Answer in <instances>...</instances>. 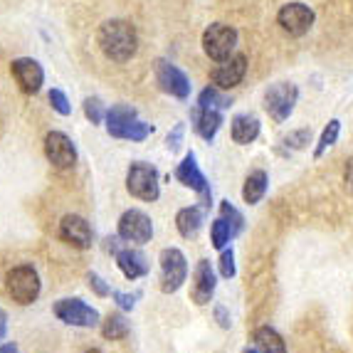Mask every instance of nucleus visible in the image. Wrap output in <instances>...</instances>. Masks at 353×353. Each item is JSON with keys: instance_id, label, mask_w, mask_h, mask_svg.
I'll return each mask as SVG.
<instances>
[{"instance_id": "nucleus-1", "label": "nucleus", "mask_w": 353, "mask_h": 353, "mask_svg": "<svg viewBox=\"0 0 353 353\" xmlns=\"http://www.w3.org/2000/svg\"><path fill=\"white\" fill-rule=\"evenodd\" d=\"M97 42H99L101 52L114 62H129L139 50L136 30L126 20H106L97 32Z\"/></svg>"}, {"instance_id": "nucleus-2", "label": "nucleus", "mask_w": 353, "mask_h": 353, "mask_svg": "<svg viewBox=\"0 0 353 353\" xmlns=\"http://www.w3.org/2000/svg\"><path fill=\"white\" fill-rule=\"evenodd\" d=\"M6 292L15 304L28 306L37 301L42 292L40 274L32 265H18L6 274Z\"/></svg>"}, {"instance_id": "nucleus-3", "label": "nucleus", "mask_w": 353, "mask_h": 353, "mask_svg": "<svg viewBox=\"0 0 353 353\" xmlns=\"http://www.w3.org/2000/svg\"><path fill=\"white\" fill-rule=\"evenodd\" d=\"M126 188L134 198L143 203H156L161 195V183H159V171L153 168L151 163H143V161H136L129 165V173H126Z\"/></svg>"}, {"instance_id": "nucleus-4", "label": "nucleus", "mask_w": 353, "mask_h": 353, "mask_svg": "<svg viewBox=\"0 0 353 353\" xmlns=\"http://www.w3.org/2000/svg\"><path fill=\"white\" fill-rule=\"evenodd\" d=\"M52 312L67 326H79V329H97V326H101L99 312H97L94 306H89L87 301L77 299V296L54 301Z\"/></svg>"}, {"instance_id": "nucleus-5", "label": "nucleus", "mask_w": 353, "mask_h": 353, "mask_svg": "<svg viewBox=\"0 0 353 353\" xmlns=\"http://www.w3.org/2000/svg\"><path fill=\"white\" fill-rule=\"evenodd\" d=\"M161 262V292L176 294L188 279V259L178 248H165L159 254Z\"/></svg>"}, {"instance_id": "nucleus-6", "label": "nucleus", "mask_w": 353, "mask_h": 353, "mask_svg": "<svg viewBox=\"0 0 353 353\" xmlns=\"http://www.w3.org/2000/svg\"><path fill=\"white\" fill-rule=\"evenodd\" d=\"M299 101V87L292 82H277L265 92V112L272 117V121L284 124Z\"/></svg>"}, {"instance_id": "nucleus-7", "label": "nucleus", "mask_w": 353, "mask_h": 353, "mask_svg": "<svg viewBox=\"0 0 353 353\" xmlns=\"http://www.w3.org/2000/svg\"><path fill=\"white\" fill-rule=\"evenodd\" d=\"M237 48V30L230 28L225 23H212L210 28L203 32V50L210 59L223 62V59L232 57Z\"/></svg>"}, {"instance_id": "nucleus-8", "label": "nucleus", "mask_w": 353, "mask_h": 353, "mask_svg": "<svg viewBox=\"0 0 353 353\" xmlns=\"http://www.w3.org/2000/svg\"><path fill=\"white\" fill-rule=\"evenodd\" d=\"M176 178L178 183H183L185 188L195 190L198 198H201V205L205 210H210V201H212V193H210V183H208L205 173L201 171V165H198V159H195V153H185V159L178 163L176 168Z\"/></svg>"}, {"instance_id": "nucleus-9", "label": "nucleus", "mask_w": 353, "mask_h": 353, "mask_svg": "<svg viewBox=\"0 0 353 353\" xmlns=\"http://www.w3.org/2000/svg\"><path fill=\"white\" fill-rule=\"evenodd\" d=\"M119 237L124 242H134V245H146L153 237V223L143 210H126L121 218H119V228H117Z\"/></svg>"}, {"instance_id": "nucleus-10", "label": "nucleus", "mask_w": 353, "mask_h": 353, "mask_svg": "<svg viewBox=\"0 0 353 353\" xmlns=\"http://www.w3.org/2000/svg\"><path fill=\"white\" fill-rule=\"evenodd\" d=\"M314 20H316V15H314V10L306 6V3H287V6H282V10L277 12L279 28L292 37L306 35V32L312 30Z\"/></svg>"}, {"instance_id": "nucleus-11", "label": "nucleus", "mask_w": 353, "mask_h": 353, "mask_svg": "<svg viewBox=\"0 0 353 353\" xmlns=\"http://www.w3.org/2000/svg\"><path fill=\"white\" fill-rule=\"evenodd\" d=\"M156 82L163 89L165 94L176 97V99H188L190 97V79L178 70L176 65H171L168 59H156Z\"/></svg>"}, {"instance_id": "nucleus-12", "label": "nucleus", "mask_w": 353, "mask_h": 353, "mask_svg": "<svg viewBox=\"0 0 353 353\" xmlns=\"http://www.w3.org/2000/svg\"><path fill=\"white\" fill-rule=\"evenodd\" d=\"M45 156L48 161L59 168V171H67L77 163V148L72 143V139L62 131H50L45 136Z\"/></svg>"}, {"instance_id": "nucleus-13", "label": "nucleus", "mask_w": 353, "mask_h": 353, "mask_svg": "<svg viewBox=\"0 0 353 353\" xmlns=\"http://www.w3.org/2000/svg\"><path fill=\"white\" fill-rule=\"evenodd\" d=\"M57 235H59V240L67 242V245L74 250H89L92 242H94L92 225H89L82 215H65V218L59 220Z\"/></svg>"}, {"instance_id": "nucleus-14", "label": "nucleus", "mask_w": 353, "mask_h": 353, "mask_svg": "<svg viewBox=\"0 0 353 353\" xmlns=\"http://www.w3.org/2000/svg\"><path fill=\"white\" fill-rule=\"evenodd\" d=\"M215 289H218V277L212 272L210 262L208 259H201L193 270V284H190V299L198 306H205L212 301L215 296Z\"/></svg>"}, {"instance_id": "nucleus-15", "label": "nucleus", "mask_w": 353, "mask_h": 353, "mask_svg": "<svg viewBox=\"0 0 353 353\" xmlns=\"http://www.w3.org/2000/svg\"><path fill=\"white\" fill-rule=\"evenodd\" d=\"M245 72H248V57L245 54H232V57L218 62V67L212 70L210 79L220 89H235L245 79Z\"/></svg>"}, {"instance_id": "nucleus-16", "label": "nucleus", "mask_w": 353, "mask_h": 353, "mask_svg": "<svg viewBox=\"0 0 353 353\" xmlns=\"http://www.w3.org/2000/svg\"><path fill=\"white\" fill-rule=\"evenodd\" d=\"M10 72H12V77H15V82L20 84V89L28 92V94H37V92L42 89L45 72H42V67H40L37 59H30V57L12 59Z\"/></svg>"}, {"instance_id": "nucleus-17", "label": "nucleus", "mask_w": 353, "mask_h": 353, "mask_svg": "<svg viewBox=\"0 0 353 353\" xmlns=\"http://www.w3.org/2000/svg\"><path fill=\"white\" fill-rule=\"evenodd\" d=\"M117 267L121 270V274H124L129 282H134V279H141L148 274V259L146 254L141 252V250H134V248H121L117 252Z\"/></svg>"}, {"instance_id": "nucleus-18", "label": "nucleus", "mask_w": 353, "mask_h": 353, "mask_svg": "<svg viewBox=\"0 0 353 353\" xmlns=\"http://www.w3.org/2000/svg\"><path fill=\"white\" fill-rule=\"evenodd\" d=\"M190 119H193V129L195 134L201 136L203 141H215L220 126H223V114L218 109H203V106H195L190 112Z\"/></svg>"}, {"instance_id": "nucleus-19", "label": "nucleus", "mask_w": 353, "mask_h": 353, "mask_svg": "<svg viewBox=\"0 0 353 353\" xmlns=\"http://www.w3.org/2000/svg\"><path fill=\"white\" fill-rule=\"evenodd\" d=\"M203 220H205V208L203 205H190V208H181L176 215V228L181 232V237L190 240L201 232Z\"/></svg>"}, {"instance_id": "nucleus-20", "label": "nucleus", "mask_w": 353, "mask_h": 353, "mask_svg": "<svg viewBox=\"0 0 353 353\" xmlns=\"http://www.w3.org/2000/svg\"><path fill=\"white\" fill-rule=\"evenodd\" d=\"M230 134H232V141L240 143V146H248L259 136V119L254 114H237L232 119V126H230Z\"/></svg>"}, {"instance_id": "nucleus-21", "label": "nucleus", "mask_w": 353, "mask_h": 353, "mask_svg": "<svg viewBox=\"0 0 353 353\" xmlns=\"http://www.w3.org/2000/svg\"><path fill=\"white\" fill-rule=\"evenodd\" d=\"M131 121H136V109L129 104H117L106 112V131H109L114 139H121Z\"/></svg>"}, {"instance_id": "nucleus-22", "label": "nucleus", "mask_w": 353, "mask_h": 353, "mask_svg": "<svg viewBox=\"0 0 353 353\" xmlns=\"http://www.w3.org/2000/svg\"><path fill=\"white\" fill-rule=\"evenodd\" d=\"M267 188H270L267 171L257 168V171H252L248 178H245V185H242V201L248 203V205H257V203L267 195Z\"/></svg>"}, {"instance_id": "nucleus-23", "label": "nucleus", "mask_w": 353, "mask_h": 353, "mask_svg": "<svg viewBox=\"0 0 353 353\" xmlns=\"http://www.w3.org/2000/svg\"><path fill=\"white\" fill-rule=\"evenodd\" d=\"M254 346L259 353H287V343H284L282 334L272 326H259L254 329Z\"/></svg>"}, {"instance_id": "nucleus-24", "label": "nucleus", "mask_w": 353, "mask_h": 353, "mask_svg": "<svg viewBox=\"0 0 353 353\" xmlns=\"http://www.w3.org/2000/svg\"><path fill=\"white\" fill-rule=\"evenodd\" d=\"M131 331L129 321H126L124 314H109V316L101 321V336L106 341H119V339H126Z\"/></svg>"}, {"instance_id": "nucleus-25", "label": "nucleus", "mask_w": 353, "mask_h": 353, "mask_svg": "<svg viewBox=\"0 0 353 353\" xmlns=\"http://www.w3.org/2000/svg\"><path fill=\"white\" fill-rule=\"evenodd\" d=\"M339 134H341V121H339V119H331L329 124H326V129L321 131V136H319V143H316V148H314V159H321L326 153V148H331L336 143Z\"/></svg>"}, {"instance_id": "nucleus-26", "label": "nucleus", "mask_w": 353, "mask_h": 353, "mask_svg": "<svg viewBox=\"0 0 353 353\" xmlns=\"http://www.w3.org/2000/svg\"><path fill=\"white\" fill-rule=\"evenodd\" d=\"M198 106H203V109H228L230 106V99L223 94V89L220 87H205L201 92V97H198Z\"/></svg>"}, {"instance_id": "nucleus-27", "label": "nucleus", "mask_w": 353, "mask_h": 353, "mask_svg": "<svg viewBox=\"0 0 353 353\" xmlns=\"http://www.w3.org/2000/svg\"><path fill=\"white\" fill-rule=\"evenodd\" d=\"M230 240H235V235H232V228H230L228 220H225V218L212 220V225H210V242H212V248H215V250H225Z\"/></svg>"}, {"instance_id": "nucleus-28", "label": "nucleus", "mask_w": 353, "mask_h": 353, "mask_svg": "<svg viewBox=\"0 0 353 353\" xmlns=\"http://www.w3.org/2000/svg\"><path fill=\"white\" fill-rule=\"evenodd\" d=\"M220 218H225L230 223V228H232V235H240L242 230H245V218H242V212L237 210L235 205L230 201H223L220 203Z\"/></svg>"}, {"instance_id": "nucleus-29", "label": "nucleus", "mask_w": 353, "mask_h": 353, "mask_svg": "<svg viewBox=\"0 0 353 353\" xmlns=\"http://www.w3.org/2000/svg\"><path fill=\"white\" fill-rule=\"evenodd\" d=\"M218 270H220V277H223V279H232V277H235V274H237V267H235V250H232V248L220 250Z\"/></svg>"}, {"instance_id": "nucleus-30", "label": "nucleus", "mask_w": 353, "mask_h": 353, "mask_svg": "<svg viewBox=\"0 0 353 353\" xmlns=\"http://www.w3.org/2000/svg\"><path fill=\"white\" fill-rule=\"evenodd\" d=\"M282 143L289 148V151H301L306 143H312V129H296L289 136H284Z\"/></svg>"}, {"instance_id": "nucleus-31", "label": "nucleus", "mask_w": 353, "mask_h": 353, "mask_svg": "<svg viewBox=\"0 0 353 353\" xmlns=\"http://www.w3.org/2000/svg\"><path fill=\"white\" fill-rule=\"evenodd\" d=\"M151 134H153V126L136 119V121H131V124L126 126V131H124L121 139H129V141H143V139H148Z\"/></svg>"}, {"instance_id": "nucleus-32", "label": "nucleus", "mask_w": 353, "mask_h": 353, "mask_svg": "<svg viewBox=\"0 0 353 353\" xmlns=\"http://www.w3.org/2000/svg\"><path fill=\"white\" fill-rule=\"evenodd\" d=\"M84 114H87V119L92 121V124H101V121H104L106 114H104V106H101L99 97H89V99H84Z\"/></svg>"}, {"instance_id": "nucleus-33", "label": "nucleus", "mask_w": 353, "mask_h": 353, "mask_svg": "<svg viewBox=\"0 0 353 353\" xmlns=\"http://www.w3.org/2000/svg\"><path fill=\"white\" fill-rule=\"evenodd\" d=\"M50 104H52V109L59 114V117H70L72 114L70 101H67L65 92H59V89H52V92H50Z\"/></svg>"}, {"instance_id": "nucleus-34", "label": "nucleus", "mask_w": 353, "mask_h": 353, "mask_svg": "<svg viewBox=\"0 0 353 353\" xmlns=\"http://www.w3.org/2000/svg\"><path fill=\"white\" fill-rule=\"evenodd\" d=\"M87 284L97 296H101V299H104V296H112V287H109L97 272H87Z\"/></svg>"}, {"instance_id": "nucleus-35", "label": "nucleus", "mask_w": 353, "mask_h": 353, "mask_svg": "<svg viewBox=\"0 0 353 353\" xmlns=\"http://www.w3.org/2000/svg\"><path fill=\"white\" fill-rule=\"evenodd\" d=\"M112 299L117 301V306L121 312H131L136 306V301L141 299V292H134V294H124V292H112Z\"/></svg>"}, {"instance_id": "nucleus-36", "label": "nucleus", "mask_w": 353, "mask_h": 353, "mask_svg": "<svg viewBox=\"0 0 353 353\" xmlns=\"http://www.w3.org/2000/svg\"><path fill=\"white\" fill-rule=\"evenodd\" d=\"M212 314H215V321H218L220 329H230V326H232V321H230V312L225 309L223 304H215Z\"/></svg>"}, {"instance_id": "nucleus-37", "label": "nucleus", "mask_w": 353, "mask_h": 353, "mask_svg": "<svg viewBox=\"0 0 353 353\" xmlns=\"http://www.w3.org/2000/svg\"><path fill=\"white\" fill-rule=\"evenodd\" d=\"M181 141H183V124H178L176 129H173V134H168V148H171V151H178Z\"/></svg>"}, {"instance_id": "nucleus-38", "label": "nucleus", "mask_w": 353, "mask_h": 353, "mask_svg": "<svg viewBox=\"0 0 353 353\" xmlns=\"http://www.w3.org/2000/svg\"><path fill=\"white\" fill-rule=\"evenodd\" d=\"M104 250L109 254H114V257H117V252L121 250V237H119V232L114 237H106V240H104Z\"/></svg>"}, {"instance_id": "nucleus-39", "label": "nucleus", "mask_w": 353, "mask_h": 353, "mask_svg": "<svg viewBox=\"0 0 353 353\" xmlns=\"http://www.w3.org/2000/svg\"><path fill=\"white\" fill-rule=\"evenodd\" d=\"M343 183H346V190L353 195V159L346 161V168H343Z\"/></svg>"}, {"instance_id": "nucleus-40", "label": "nucleus", "mask_w": 353, "mask_h": 353, "mask_svg": "<svg viewBox=\"0 0 353 353\" xmlns=\"http://www.w3.org/2000/svg\"><path fill=\"white\" fill-rule=\"evenodd\" d=\"M8 336V314L6 309H0V341Z\"/></svg>"}, {"instance_id": "nucleus-41", "label": "nucleus", "mask_w": 353, "mask_h": 353, "mask_svg": "<svg viewBox=\"0 0 353 353\" xmlns=\"http://www.w3.org/2000/svg\"><path fill=\"white\" fill-rule=\"evenodd\" d=\"M0 353H20V348L15 343H0Z\"/></svg>"}, {"instance_id": "nucleus-42", "label": "nucleus", "mask_w": 353, "mask_h": 353, "mask_svg": "<svg viewBox=\"0 0 353 353\" xmlns=\"http://www.w3.org/2000/svg\"><path fill=\"white\" fill-rule=\"evenodd\" d=\"M242 353H259V351H257V346H245L242 348Z\"/></svg>"}, {"instance_id": "nucleus-43", "label": "nucleus", "mask_w": 353, "mask_h": 353, "mask_svg": "<svg viewBox=\"0 0 353 353\" xmlns=\"http://www.w3.org/2000/svg\"><path fill=\"white\" fill-rule=\"evenodd\" d=\"M82 353H101L99 348H87V351H82Z\"/></svg>"}]
</instances>
